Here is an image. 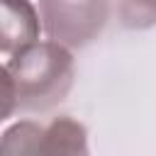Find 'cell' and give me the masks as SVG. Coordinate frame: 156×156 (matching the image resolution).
<instances>
[{
    "mask_svg": "<svg viewBox=\"0 0 156 156\" xmlns=\"http://www.w3.org/2000/svg\"><path fill=\"white\" fill-rule=\"evenodd\" d=\"M39 37V17L29 0H2L0 49L10 58L17 51L32 46Z\"/></svg>",
    "mask_w": 156,
    "mask_h": 156,
    "instance_id": "obj_3",
    "label": "cell"
},
{
    "mask_svg": "<svg viewBox=\"0 0 156 156\" xmlns=\"http://www.w3.org/2000/svg\"><path fill=\"white\" fill-rule=\"evenodd\" d=\"M73 85V56L56 41H34L2 68V119L12 110H49Z\"/></svg>",
    "mask_w": 156,
    "mask_h": 156,
    "instance_id": "obj_1",
    "label": "cell"
},
{
    "mask_svg": "<svg viewBox=\"0 0 156 156\" xmlns=\"http://www.w3.org/2000/svg\"><path fill=\"white\" fill-rule=\"evenodd\" d=\"M107 0H39L44 32L61 46L90 44L107 22Z\"/></svg>",
    "mask_w": 156,
    "mask_h": 156,
    "instance_id": "obj_2",
    "label": "cell"
},
{
    "mask_svg": "<svg viewBox=\"0 0 156 156\" xmlns=\"http://www.w3.org/2000/svg\"><path fill=\"white\" fill-rule=\"evenodd\" d=\"M119 24L129 29H146L156 24V0H110Z\"/></svg>",
    "mask_w": 156,
    "mask_h": 156,
    "instance_id": "obj_5",
    "label": "cell"
},
{
    "mask_svg": "<svg viewBox=\"0 0 156 156\" xmlns=\"http://www.w3.org/2000/svg\"><path fill=\"white\" fill-rule=\"evenodd\" d=\"M39 156H88L85 127L73 117H56L41 127Z\"/></svg>",
    "mask_w": 156,
    "mask_h": 156,
    "instance_id": "obj_4",
    "label": "cell"
}]
</instances>
